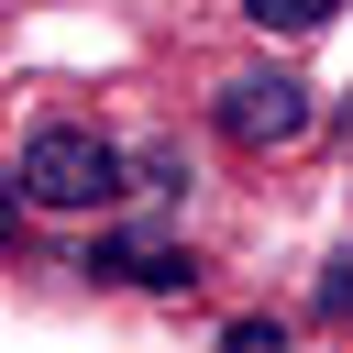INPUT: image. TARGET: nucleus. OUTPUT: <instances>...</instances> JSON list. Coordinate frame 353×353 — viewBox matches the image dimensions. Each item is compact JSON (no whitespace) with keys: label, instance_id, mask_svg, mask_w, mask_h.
<instances>
[{"label":"nucleus","instance_id":"obj_5","mask_svg":"<svg viewBox=\"0 0 353 353\" xmlns=\"http://www.w3.org/2000/svg\"><path fill=\"white\" fill-rule=\"evenodd\" d=\"M221 342H232V353H287V320H265V309H243V320H221Z\"/></svg>","mask_w":353,"mask_h":353},{"label":"nucleus","instance_id":"obj_8","mask_svg":"<svg viewBox=\"0 0 353 353\" xmlns=\"http://www.w3.org/2000/svg\"><path fill=\"white\" fill-rule=\"evenodd\" d=\"M342 132H353V99H342Z\"/></svg>","mask_w":353,"mask_h":353},{"label":"nucleus","instance_id":"obj_1","mask_svg":"<svg viewBox=\"0 0 353 353\" xmlns=\"http://www.w3.org/2000/svg\"><path fill=\"white\" fill-rule=\"evenodd\" d=\"M11 176H22L33 210H110V199L132 188V143L99 132V121H77V110H44V121L22 132Z\"/></svg>","mask_w":353,"mask_h":353},{"label":"nucleus","instance_id":"obj_2","mask_svg":"<svg viewBox=\"0 0 353 353\" xmlns=\"http://www.w3.org/2000/svg\"><path fill=\"white\" fill-rule=\"evenodd\" d=\"M309 121H320V88L298 66H232L210 88V132L232 154H287V143H309Z\"/></svg>","mask_w":353,"mask_h":353},{"label":"nucleus","instance_id":"obj_3","mask_svg":"<svg viewBox=\"0 0 353 353\" xmlns=\"http://www.w3.org/2000/svg\"><path fill=\"white\" fill-rule=\"evenodd\" d=\"M77 265H88L99 287H143V298H188V287H199V254L165 243V232H99Z\"/></svg>","mask_w":353,"mask_h":353},{"label":"nucleus","instance_id":"obj_6","mask_svg":"<svg viewBox=\"0 0 353 353\" xmlns=\"http://www.w3.org/2000/svg\"><path fill=\"white\" fill-rule=\"evenodd\" d=\"M320 320H353V254H331V276H320Z\"/></svg>","mask_w":353,"mask_h":353},{"label":"nucleus","instance_id":"obj_7","mask_svg":"<svg viewBox=\"0 0 353 353\" xmlns=\"http://www.w3.org/2000/svg\"><path fill=\"white\" fill-rule=\"evenodd\" d=\"M22 210H33V199H22V176L0 165V254H11V232H22Z\"/></svg>","mask_w":353,"mask_h":353},{"label":"nucleus","instance_id":"obj_4","mask_svg":"<svg viewBox=\"0 0 353 353\" xmlns=\"http://www.w3.org/2000/svg\"><path fill=\"white\" fill-rule=\"evenodd\" d=\"M265 44H298V33H320V22H342V0H232Z\"/></svg>","mask_w":353,"mask_h":353}]
</instances>
